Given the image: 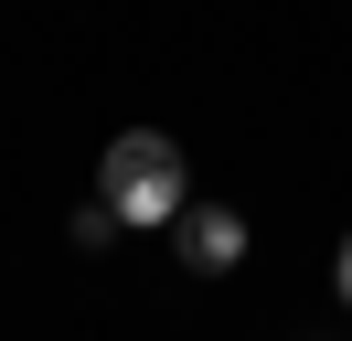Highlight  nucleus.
I'll return each instance as SVG.
<instances>
[{"label":"nucleus","instance_id":"nucleus-1","mask_svg":"<svg viewBox=\"0 0 352 341\" xmlns=\"http://www.w3.org/2000/svg\"><path fill=\"white\" fill-rule=\"evenodd\" d=\"M96 203H107L118 224H182L192 170H182V149L160 139V128H129V139H107V192H96Z\"/></svg>","mask_w":352,"mask_h":341},{"label":"nucleus","instance_id":"nucleus-2","mask_svg":"<svg viewBox=\"0 0 352 341\" xmlns=\"http://www.w3.org/2000/svg\"><path fill=\"white\" fill-rule=\"evenodd\" d=\"M171 245H182V267H192V277H224V267L245 256V213H235V203H182Z\"/></svg>","mask_w":352,"mask_h":341},{"label":"nucleus","instance_id":"nucleus-3","mask_svg":"<svg viewBox=\"0 0 352 341\" xmlns=\"http://www.w3.org/2000/svg\"><path fill=\"white\" fill-rule=\"evenodd\" d=\"M342 298H352V234H342Z\"/></svg>","mask_w":352,"mask_h":341}]
</instances>
